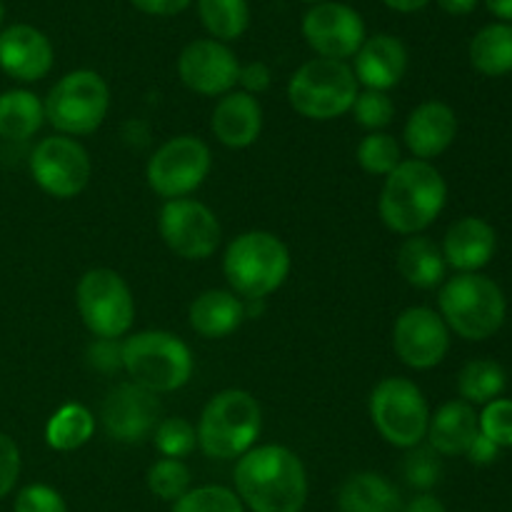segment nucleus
Returning a JSON list of instances; mask_svg holds the SVG:
<instances>
[{"instance_id": "f257e3e1", "label": "nucleus", "mask_w": 512, "mask_h": 512, "mask_svg": "<svg viewBox=\"0 0 512 512\" xmlns=\"http://www.w3.org/2000/svg\"><path fill=\"white\" fill-rule=\"evenodd\" d=\"M235 493L253 512H303L308 473L285 445H258L235 463Z\"/></svg>"}, {"instance_id": "f03ea898", "label": "nucleus", "mask_w": 512, "mask_h": 512, "mask_svg": "<svg viewBox=\"0 0 512 512\" xmlns=\"http://www.w3.org/2000/svg\"><path fill=\"white\" fill-rule=\"evenodd\" d=\"M448 203V183L428 160H403L385 178L380 190L378 213L393 233L420 235L438 220Z\"/></svg>"}, {"instance_id": "7ed1b4c3", "label": "nucleus", "mask_w": 512, "mask_h": 512, "mask_svg": "<svg viewBox=\"0 0 512 512\" xmlns=\"http://www.w3.org/2000/svg\"><path fill=\"white\" fill-rule=\"evenodd\" d=\"M223 275L238 298L265 300L288 280V245L268 230L240 233L225 248Z\"/></svg>"}, {"instance_id": "20e7f679", "label": "nucleus", "mask_w": 512, "mask_h": 512, "mask_svg": "<svg viewBox=\"0 0 512 512\" xmlns=\"http://www.w3.org/2000/svg\"><path fill=\"white\" fill-rule=\"evenodd\" d=\"M195 430H198V448L208 458H243L258 443L263 430V410L248 390H220L205 403Z\"/></svg>"}, {"instance_id": "39448f33", "label": "nucleus", "mask_w": 512, "mask_h": 512, "mask_svg": "<svg viewBox=\"0 0 512 512\" xmlns=\"http://www.w3.org/2000/svg\"><path fill=\"white\" fill-rule=\"evenodd\" d=\"M120 350L130 383L155 395L175 393L193 378L195 360L188 343L168 330H140L125 335Z\"/></svg>"}, {"instance_id": "423d86ee", "label": "nucleus", "mask_w": 512, "mask_h": 512, "mask_svg": "<svg viewBox=\"0 0 512 512\" xmlns=\"http://www.w3.org/2000/svg\"><path fill=\"white\" fill-rule=\"evenodd\" d=\"M438 305L448 330L473 343L493 338L508 315V303L500 285L480 273H458L445 280Z\"/></svg>"}, {"instance_id": "0eeeda50", "label": "nucleus", "mask_w": 512, "mask_h": 512, "mask_svg": "<svg viewBox=\"0 0 512 512\" xmlns=\"http://www.w3.org/2000/svg\"><path fill=\"white\" fill-rule=\"evenodd\" d=\"M353 68L343 60L313 58L300 65L288 83L290 108L308 120H335L350 113L360 93Z\"/></svg>"}, {"instance_id": "6e6552de", "label": "nucleus", "mask_w": 512, "mask_h": 512, "mask_svg": "<svg viewBox=\"0 0 512 512\" xmlns=\"http://www.w3.org/2000/svg\"><path fill=\"white\" fill-rule=\"evenodd\" d=\"M45 123L58 135L83 138L105 123L110 110V88L95 70H73L50 88L45 98Z\"/></svg>"}, {"instance_id": "1a4fd4ad", "label": "nucleus", "mask_w": 512, "mask_h": 512, "mask_svg": "<svg viewBox=\"0 0 512 512\" xmlns=\"http://www.w3.org/2000/svg\"><path fill=\"white\" fill-rule=\"evenodd\" d=\"M368 408L375 430L393 448H418L428 435L430 405L413 380L383 378L370 393Z\"/></svg>"}, {"instance_id": "9d476101", "label": "nucleus", "mask_w": 512, "mask_h": 512, "mask_svg": "<svg viewBox=\"0 0 512 512\" xmlns=\"http://www.w3.org/2000/svg\"><path fill=\"white\" fill-rule=\"evenodd\" d=\"M75 305L85 328L100 340H120L135 323V300L130 285L110 268H93L78 280Z\"/></svg>"}, {"instance_id": "9b49d317", "label": "nucleus", "mask_w": 512, "mask_h": 512, "mask_svg": "<svg viewBox=\"0 0 512 512\" xmlns=\"http://www.w3.org/2000/svg\"><path fill=\"white\" fill-rule=\"evenodd\" d=\"M213 170V153L198 135H178L160 145L145 165L150 190L163 200L193 195Z\"/></svg>"}, {"instance_id": "f8f14e48", "label": "nucleus", "mask_w": 512, "mask_h": 512, "mask_svg": "<svg viewBox=\"0 0 512 512\" xmlns=\"http://www.w3.org/2000/svg\"><path fill=\"white\" fill-rule=\"evenodd\" d=\"M30 175L43 193L58 200H70L88 188L93 163L88 150L75 138L50 135L30 153Z\"/></svg>"}, {"instance_id": "ddd939ff", "label": "nucleus", "mask_w": 512, "mask_h": 512, "mask_svg": "<svg viewBox=\"0 0 512 512\" xmlns=\"http://www.w3.org/2000/svg\"><path fill=\"white\" fill-rule=\"evenodd\" d=\"M158 230L163 243L183 260H208L223 238L213 210L193 198L165 200L158 215Z\"/></svg>"}, {"instance_id": "4468645a", "label": "nucleus", "mask_w": 512, "mask_h": 512, "mask_svg": "<svg viewBox=\"0 0 512 512\" xmlns=\"http://www.w3.org/2000/svg\"><path fill=\"white\" fill-rule=\"evenodd\" d=\"M158 395L140 388L135 383H120L105 395L103 408H100V423L110 440L123 445L143 443L153 438L160 418Z\"/></svg>"}, {"instance_id": "2eb2a0df", "label": "nucleus", "mask_w": 512, "mask_h": 512, "mask_svg": "<svg viewBox=\"0 0 512 512\" xmlns=\"http://www.w3.org/2000/svg\"><path fill=\"white\" fill-rule=\"evenodd\" d=\"M393 348L400 363L413 370H430L450 350V330L440 313L425 305L403 310L393 325Z\"/></svg>"}, {"instance_id": "dca6fc26", "label": "nucleus", "mask_w": 512, "mask_h": 512, "mask_svg": "<svg viewBox=\"0 0 512 512\" xmlns=\"http://www.w3.org/2000/svg\"><path fill=\"white\" fill-rule=\"evenodd\" d=\"M303 35L310 48L328 60L355 58L365 43V20L345 3H315L303 18Z\"/></svg>"}, {"instance_id": "f3484780", "label": "nucleus", "mask_w": 512, "mask_h": 512, "mask_svg": "<svg viewBox=\"0 0 512 512\" xmlns=\"http://www.w3.org/2000/svg\"><path fill=\"white\" fill-rule=\"evenodd\" d=\"M178 75L183 85L205 98H223L235 90L240 63L233 50L213 38H200L185 45L178 58Z\"/></svg>"}, {"instance_id": "a211bd4d", "label": "nucleus", "mask_w": 512, "mask_h": 512, "mask_svg": "<svg viewBox=\"0 0 512 512\" xmlns=\"http://www.w3.org/2000/svg\"><path fill=\"white\" fill-rule=\"evenodd\" d=\"M55 50L48 35L28 23L0 30V68L20 83L43 80L53 70Z\"/></svg>"}, {"instance_id": "6ab92c4d", "label": "nucleus", "mask_w": 512, "mask_h": 512, "mask_svg": "<svg viewBox=\"0 0 512 512\" xmlns=\"http://www.w3.org/2000/svg\"><path fill=\"white\" fill-rule=\"evenodd\" d=\"M458 135V115L443 100H425L408 115L403 140L415 160H433L443 155Z\"/></svg>"}, {"instance_id": "aec40b11", "label": "nucleus", "mask_w": 512, "mask_h": 512, "mask_svg": "<svg viewBox=\"0 0 512 512\" xmlns=\"http://www.w3.org/2000/svg\"><path fill=\"white\" fill-rule=\"evenodd\" d=\"M405 70H408V50L395 35L383 33L365 38L355 53L353 73L358 85H365V90L388 93L405 78Z\"/></svg>"}, {"instance_id": "412c9836", "label": "nucleus", "mask_w": 512, "mask_h": 512, "mask_svg": "<svg viewBox=\"0 0 512 512\" xmlns=\"http://www.w3.org/2000/svg\"><path fill=\"white\" fill-rule=\"evenodd\" d=\"M440 250L448 268H455L458 273H478L493 260L498 250V235L488 220L465 215L450 225Z\"/></svg>"}, {"instance_id": "4be33fe9", "label": "nucleus", "mask_w": 512, "mask_h": 512, "mask_svg": "<svg viewBox=\"0 0 512 512\" xmlns=\"http://www.w3.org/2000/svg\"><path fill=\"white\" fill-rule=\"evenodd\" d=\"M210 130L225 148H250L263 130V108H260L258 98L243 93V90H230L215 103L213 115H210Z\"/></svg>"}, {"instance_id": "5701e85b", "label": "nucleus", "mask_w": 512, "mask_h": 512, "mask_svg": "<svg viewBox=\"0 0 512 512\" xmlns=\"http://www.w3.org/2000/svg\"><path fill=\"white\" fill-rule=\"evenodd\" d=\"M478 433L480 423L473 405L465 400H450V403L440 405L438 413L430 415L425 438L440 458H458V455L468 453Z\"/></svg>"}, {"instance_id": "b1692460", "label": "nucleus", "mask_w": 512, "mask_h": 512, "mask_svg": "<svg viewBox=\"0 0 512 512\" xmlns=\"http://www.w3.org/2000/svg\"><path fill=\"white\" fill-rule=\"evenodd\" d=\"M190 328L205 340L228 338L230 333L243 325L245 300L238 298L233 290H205L190 303Z\"/></svg>"}, {"instance_id": "393cba45", "label": "nucleus", "mask_w": 512, "mask_h": 512, "mask_svg": "<svg viewBox=\"0 0 512 512\" xmlns=\"http://www.w3.org/2000/svg\"><path fill=\"white\" fill-rule=\"evenodd\" d=\"M338 508L340 512H403V498L385 475L363 470L340 485Z\"/></svg>"}, {"instance_id": "a878e982", "label": "nucleus", "mask_w": 512, "mask_h": 512, "mask_svg": "<svg viewBox=\"0 0 512 512\" xmlns=\"http://www.w3.org/2000/svg\"><path fill=\"white\" fill-rule=\"evenodd\" d=\"M395 265H398V273L403 275L405 283L420 290L438 288L445 280V270H448L440 245H435L425 235L405 238L398 248V255H395Z\"/></svg>"}, {"instance_id": "bb28decb", "label": "nucleus", "mask_w": 512, "mask_h": 512, "mask_svg": "<svg viewBox=\"0 0 512 512\" xmlns=\"http://www.w3.org/2000/svg\"><path fill=\"white\" fill-rule=\"evenodd\" d=\"M45 125V105L23 88L0 95V138L28 140Z\"/></svg>"}, {"instance_id": "cd10ccee", "label": "nucleus", "mask_w": 512, "mask_h": 512, "mask_svg": "<svg viewBox=\"0 0 512 512\" xmlns=\"http://www.w3.org/2000/svg\"><path fill=\"white\" fill-rule=\"evenodd\" d=\"M470 63L488 78L512 73V25H485L470 43Z\"/></svg>"}, {"instance_id": "c85d7f7f", "label": "nucleus", "mask_w": 512, "mask_h": 512, "mask_svg": "<svg viewBox=\"0 0 512 512\" xmlns=\"http://www.w3.org/2000/svg\"><path fill=\"white\" fill-rule=\"evenodd\" d=\"M95 433V415L80 403H65L45 425V443L58 453H73L90 443Z\"/></svg>"}, {"instance_id": "c756f323", "label": "nucleus", "mask_w": 512, "mask_h": 512, "mask_svg": "<svg viewBox=\"0 0 512 512\" xmlns=\"http://www.w3.org/2000/svg\"><path fill=\"white\" fill-rule=\"evenodd\" d=\"M508 385L503 365L495 360H470L458 375V393L470 405H488L503 395Z\"/></svg>"}, {"instance_id": "7c9ffc66", "label": "nucleus", "mask_w": 512, "mask_h": 512, "mask_svg": "<svg viewBox=\"0 0 512 512\" xmlns=\"http://www.w3.org/2000/svg\"><path fill=\"white\" fill-rule=\"evenodd\" d=\"M198 13L205 30L220 43L238 40L250 25L248 0H198Z\"/></svg>"}, {"instance_id": "2f4dec72", "label": "nucleus", "mask_w": 512, "mask_h": 512, "mask_svg": "<svg viewBox=\"0 0 512 512\" xmlns=\"http://www.w3.org/2000/svg\"><path fill=\"white\" fill-rule=\"evenodd\" d=\"M355 158L358 165L368 175H380V178H388L400 163H403V155H400V145L393 135L388 133H368L360 140L358 150H355Z\"/></svg>"}, {"instance_id": "473e14b6", "label": "nucleus", "mask_w": 512, "mask_h": 512, "mask_svg": "<svg viewBox=\"0 0 512 512\" xmlns=\"http://www.w3.org/2000/svg\"><path fill=\"white\" fill-rule=\"evenodd\" d=\"M148 490L165 503H175L190 490V468L175 458L155 460L148 468Z\"/></svg>"}, {"instance_id": "72a5a7b5", "label": "nucleus", "mask_w": 512, "mask_h": 512, "mask_svg": "<svg viewBox=\"0 0 512 512\" xmlns=\"http://www.w3.org/2000/svg\"><path fill=\"white\" fill-rule=\"evenodd\" d=\"M170 512H245V505L235 490L223 485H200L175 500Z\"/></svg>"}, {"instance_id": "f704fd0d", "label": "nucleus", "mask_w": 512, "mask_h": 512, "mask_svg": "<svg viewBox=\"0 0 512 512\" xmlns=\"http://www.w3.org/2000/svg\"><path fill=\"white\" fill-rule=\"evenodd\" d=\"M153 443L163 458L183 460L198 448V430L185 418H163L153 433Z\"/></svg>"}, {"instance_id": "c9c22d12", "label": "nucleus", "mask_w": 512, "mask_h": 512, "mask_svg": "<svg viewBox=\"0 0 512 512\" xmlns=\"http://www.w3.org/2000/svg\"><path fill=\"white\" fill-rule=\"evenodd\" d=\"M403 478L410 488L428 493L443 478V460L430 445L428 448H423V445L410 448L403 460Z\"/></svg>"}, {"instance_id": "e433bc0d", "label": "nucleus", "mask_w": 512, "mask_h": 512, "mask_svg": "<svg viewBox=\"0 0 512 512\" xmlns=\"http://www.w3.org/2000/svg\"><path fill=\"white\" fill-rule=\"evenodd\" d=\"M355 123L360 128H365L368 133H380L383 128H388L395 118V103L390 100L388 93H380V90H363L355 98L353 108Z\"/></svg>"}, {"instance_id": "4c0bfd02", "label": "nucleus", "mask_w": 512, "mask_h": 512, "mask_svg": "<svg viewBox=\"0 0 512 512\" xmlns=\"http://www.w3.org/2000/svg\"><path fill=\"white\" fill-rule=\"evenodd\" d=\"M480 433L493 440L500 450L512 448V400L498 398L485 405L483 413L478 415Z\"/></svg>"}, {"instance_id": "58836bf2", "label": "nucleus", "mask_w": 512, "mask_h": 512, "mask_svg": "<svg viewBox=\"0 0 512 512\" xmlns=\"http://www.w3.org/2000/svg\"><path fill=\"white\" fill-rule=\"evenodd\" d=\"M13 512H68V505L55 488L33 483L15 495Z\"/></svg>"}, {"instance_id": "ea45409f", "label": "nucleus", "mask_w": 512, "mask_h": 512, "mask_svg": "<svg viewBox=\"0 0 512 512\" xmlns=\"http://www.w3.org/2000/svg\"><path fill=\"white\" fill-rule=\"evenodd\" d=\"M20 478V450L10 435L0 433V500L13 493Z\"/></svg>"}, {"instance_id": "a19ab883", "label": "nucleus", "mask_w": 512, "mask_h": 512, "mask_svg": "<svg viewBox=\"0 0 512 512\" xmlns=\"http://www.w3.org/2000/svg\"><path fill=\"white\" fill-rule=\"evenodd\" d=\"M88 363L90 368L100 370V373H115L123 370V350H120V340H100L90 343L88 348Z\"/></svg>"}, {"instance_id": "79ce46f5", "label": "nucleus", "mask_w": 512, "mask_h": 512, "mask_svg": "<svg viewBox=\"0 0 512 512\" xmlns=\"http://www.w3.org/2000/svg\"><path fill=\"white\" fill-rule=\"evenodd\" d=\"M270 80H273L270 68L265 63H260V60H255V63H248V65H240L238 85L243 88V93L248 95L265 93V90L270 88Z\"/></svg>"}, {"instance_id": "37998d69", "label": "nucleus", "mask_w": 512, "mask_h": 512, "mask_svg": "<svg viewBox=\"0 0 512 512\" xmlns=\"http://www.w3.org/2000/svg\"><path fill=\"white\" fill-rule=\"evenodd\" d=\"M138 10L148 15H160V18H168V15H178L188 8L193 0H130Z\"/></svg>"}, {"instance_id": "c03bdc74", "label": "nucleus", "mask_w": 512, "mask_h": 512, "mask_svg": "<svg viewBox=\"0 0 512 512\" xmlns=\"http://www.w3.org/2000/svg\"><path fill=\"white\" fill-rule=\"evenodd\" d=\"M465 455H468V458H470V463L490 465V463H495V460H498L500 448L493 443V440L485 438L483 433H478V438L473 440V445H470L468 453H465Z\"/></svg>"}, {"instance_id": "a18cd8bd", "label": "nucleus", "mask_w": 512, "mask_h": 512, "mask_svg": "<svg viewBox=\"0 0 512 512\" xmlns=\"http://www.w3.org/2000/svg\"><path fill=\"white\" fill-rule=\"evenodd\" d=\"M403 512H448V510H445V505L440 503L435 495L420 493L415 495L408 505H403Z\"/></svg>"}, {"instance_id": "49530a36", "label": "nucleus", "mask_w": 512, "mask_h": 512, "mask_svg": "<svg viewBox=\"0 0 512 512\" xmlns=\"http://www.w3.org/2000/svg\"><path fill=\"white\" fill-rule=\"evenodd\" d=\"M438 5L450 15H468L473 13L478 0H438Z\"/></svg>"}, {"instance_id": "de8ad7c7", "label": "nucleus", "mask_w": 512, "mask_h": 512, "mask_svg": "<svg viewBox=\"0 0 512 512\" xmlns=\"http://www.w3.org/2000/svg\"><path fill=\"white\" fill-rule=\"evenodd\" d=\"M488 10L493 15H498L503 23H512V0H485Z\"/></svg>"}, {"instance_id": "09e8293b", "label": "nucleus", "mask_w": 512, "mask_h": 512, "mask_svg": "<svg viewBox=\"0 0 512 512\" xmlns=\"http://www.w3.org/2000/svg\"><path fill=\"white\" fill-rule=\"evenodd\" d=\"M388 8L398 10V13H415V10L425 8V5L430 3V0H383Z\"/></svg>"}, {"instance_id": "8fccbe9b", "label": "nucleus", "mask_w": 512, "mask_h": 512, "mask_svg": "<svg viewBox=\"0 0 512 512\" xmlns=\"http://www.w3.org/2000/svg\"><path fill=\"white\" fill-rule=\"evenodd\" d=\"M3 20H5V8H3V0H0V30H3Z\"/></svg>"}, {"instance_id": "3c124183", "label": "nucleus", "mask_w": 512, "mask_h": 512, "mask_svg": "<svg viewBox=\"0 0 512 512\" xmlns=\"http://www.w3.org/2000/svg\"><path fill=\"white\" fill-rule=\"evenodd\" d=\"M305 3H325V0H305Z\"/></svg>"}]
</instances>
